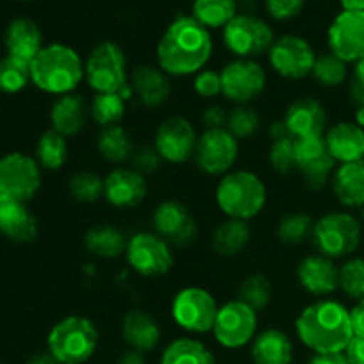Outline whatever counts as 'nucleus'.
<instances>
[{"instance_id":"nucleus-52","label":"nucleus","mask_w":364,"mask_h":364,"mask_svg":"<svg viewBox=\"0 0 364 364\" xmlns=\"http://www.w3.org/2000/svg\"><path fill=\"white\" fill-rule=\"evenodd\" d=\"M308 364H350L345 352L340 354H315Z\"/></svg>"},{"instance_id":"nucleus-12","label":"nucleus","mask_w":364,"mask_h":364,"mask_svg":"<svg viewBox=\"0 0 364 364\" xmlns=\"http://www.w3.org/2000/svg\"><path fill=\"white\" fill-rule=\"evenodd\" d=\"M258 331V315L242 301H231L220 306L217 313L213 336L224 348H242L255 340Z\"/></svg>"},{"instance_id":"nucleus-7","label":"nucleus","mask_w":364,"mask_h":364,"mask_svg":"<svg viewBox=\"0 0 364 364\" xmlns=\"http://www.w3.org/2000/svg\"><path fill=\"white\" fill-rule=\"evenodd\" d=\"M85 80L96 92H119L128 84L127 55L116 41H102L85 60Z\"/></svg>"},{"instance_id":"nucleus-1","label":"nucleus","mask_w":364,"mask_h":364,"mask_svg":"<svg viewBox=\"0 0 364 364\" xmlns=\"http://www.w3.org/2000/svg\"><path fill=\"white\" fill-rule=\"evenodd\" d=\"M213 53V39L192 14L176 16L156 45V63L173 77L196 75L208 64Z\"/></svg>"},{"instance_id":"nucleus-8","label":"nucleus","mask_w":364,"mask_h":364,"mask_svg":"<svg viewBox=\"0 0 364 364\" xmlns=\"http://www.w3.org/2000/svg\"><path fill=\"white\" fill-rule=\"evenodd\" d=\"M223 39L226 48L237 59H255L270 52L274 41V31L265 20L255 14H237L223 28Z\"/></svg>"},{"instance_id":"nucleus-32","label":"nucleus","mask_w":364,"mask_h":364,"mask_svg":"<svg viewBox=\"0 0 364 364\" xmlns=\"http://www.w3.org/2000/svg\"><path fill=\"white\" fill-rule=\"evenodd\" d=\"M84 245L96 258L116 259L127 252L128 240L123 231L117 230L112 224H100V226H92L85 233Z\"/></svg>"},{"instance_id":"nucleus-47","label":"nucleus","mask_w":364,"mask_h":364,"mask_svg":"<svg viewBox=\"0 0 364 364\" xmlns=\"http://www.w3.org/2000/svg\"><path fill=\"white\" fill-rule=\"evenodd\" d=\"M304 4L306 0H265V9L276 21H288L302 13Z\"/></svg>"},{"instance_id":"nucleus-31","label":"nucleus","mask_w":364,"mask_h":364,"mask_svg":"<svg viewBox=\"0 0 364 364\" xmlns=\"http://www.w3.org/2000/svg\"><path fill=\"white\" fill-rule=\"evenodd\" d=\"M252 230L247 220L228 219L215 228L212 235V247L217 255L224 258H233L240 255L249 245Z\"/></svg>"},{"instance_id":"nucleus-2","label":"nucleus","mask_w":364,"mask_h":364,"mask_svg":"<svg viewBox=\"0 0 364 364\" xmlns=\"http://www.w3.org/2000/svg\"><path fill=\"white\" fill-rule=\"evenodd\" d=\"M295 331L299 340L315 354H340L354 338L350 309L331 299L302 309L295 320Z\"/></svg>"},{"instance_id":"nucleus-55","label":"nucleus","mask_w":364,"mask_h":364,"mask_svg":"<svg viewBox=\"0 0 364 364\" xmlns=\"http://www.w3.org/2000/svg\"><path fill=\"white\" fill-rule=\"evenodd\" d=\"M27 364H59V363H57V359L46 350V352H38V354L32 355V358L27 361Z\"/></svg>"},{"instance_id":"nucleus-19","label":"nucleus","mask_w":364,"mask_h":364,"mask_svg":"<svg viewBox=\"0 0 364 364\" xmlns=\"http://www.w3.org/2000/svg\"><path fill=\"white\" fill-rule=\"evenodd\" d=\"M153 226L156 235L178 247H187L198 237V223L191 210L176 199H167L156 206L153 213Z\"/></svg>"},{"instance_id":"nucleus-49","label":"nucleus","mask_w":364,"mask_h":364,"mask_svg":"<svg viewBox=\"0 0 364 364\" xmlns=\"http://www.w3.org/2000/svg\"><path fill=\"white\" fill-rule=\"evenodd\" d=\"M203 123H205L206 130H217V128H224L228 124V114L223 107L212 105L205 110L203 114Z\"/></svg>"},{"instance_id":"nucleus-22","label":"nucleus","mask_w":364,"mask_h":364,"mask_svg":"<svg viewBox=\"0 0 364 364\" xmlns=\"http://www.w3.org/2000/svg\"><path fill=\"white\" fill-rule=\"evenodd\" d=\"M297 279L308 294L326 297L340 288V269L323 255H311L297 267Z\"/></svg>"},{"instance_id":"nucleus-57","label":"nucleus","mask_w":364,"mask_h":364,"mask_svg":"<svg viewBox=\"0 0 364 364\" xmlns=\"http://www.w3.org/2000/svg\"><path fill=\"white\" fill-rule=\"evenodd\" d=\"M354 78H358L361 84H364V57L361 60H358V63H355V77Z\"/></svg>"},{"instance_id":"nucleus-23","label":"nucleus","mask_w":364,"mask_h":364,"mask_svg":"<svg viewBox=\"0 0 364 364\" xmlns=\"http://www.w3.org/2000/svg\"><path fill=\"white\" fill-rule=\"evenodd\" d=\"M0 233L18 244L36 240L39 226L27 203L0 194Z\"/></svg>"},{"instance_id":"nucleus-20","label":"nucleus","mask_w":364,"mask_h":364,"mask_svg":"<svg viewBox=\"0 0 364 364\" xmlns=\"http://www.w3.org/2000/svg\"><path fill=\"white\" fill-rule=\"evenodd\" d=\"M103 198L116 208H135L144 201L148 194V183L144 174L135 169L119 167L103 178Z\"/></svg>"},{"instance_id":"nucleus-9","label":"nucleus","mask_w":364,"mask_h":364,"mask_svg":"<svg viewBox=\"0 0 364 364\" xmlns=\"http://www.w3.org/2000/svg\"><path fill=\"white\" fill-rule=\"evenodd\" d=\"M173 320L178 327L194 334H206L215 326L217 306L215 299L205 288L191 287L178 291L171 304Z\"/></svg>"},{"instance_id":"nucleus-38","label":"nucleus","mask_w":364,"mask_h":364,"mask_svg":"<svg viewBox=\"0 0 364 364\" xmlns=\"http://www.w3.org/2000/svg\"><path fill=\"white\" fill-rule=\"evenodd\" d=\"M313 223L311 215L306 212H291L281 217L279 224H277V238L283 244L288 245H299L309 237H313Z\"/></svg>"},{"instance_id":"nucleus-17","label":"nucleus","mask_w":364,"mask_h":364,"mask_svg":"<svg viewBox=\"0 0 364 364\" xmlns=\"http://www.w3.org/2000/svg\"><path fill=\"white\" fill-rule=\"evenodd\" d=\"M295 162L297 171L313 191L326 187L336 166V160L327 149L326 137L295 139Z\"/></svg>"},{"instance_id":"nucleus-34","label":"nucleus","mask_w":364,"mask_h":364,"mask_svg":"<svg viewBox=\"0 0 364 364\" xmlns=\"http://www.w3.org/2000/svg\"><path fill=\"white\" fill-rule=\"evenodd\" d=\"M160 364H215V355L201 341L180 338L164 350Z\"/></svg>"},{"instance_id":"nucleus-53","label":"nucleus","mask_w":364,"mask_h":364,"mask_svg":"<svg viewBox=\"0 0 364 364\" xmlns=\"http://www.w3.org/2000/svg\"><path fill=\"white\" fill-rule=\"evenodd\" d=\"M269 135L272 137V141H279V139H284V137H291L290 132H288L287 124H284V121H274L272 124L269 127Z\"/></svg>"},{"instance_id":"nucleus-54","label":"nucleus","mask_w":364,"mask_h":364,"mask_svg":"<svg viewBox=\"0 0 364 364\" xmlns=\"http://www.w3.org/2000/svg\"><path fill=\"white\" fill-rule=\"evenodd\" d=\"M117 364H146L144 354L137 350H132L130 348V350H127L123 355H121Z\"/></svg>"},{"instance_id":"nucleus-3","label":"nucleus","mask_w":364,"mask_h":364,"mask_svg":"<svg viewBox=\"0 0 364 364\" xmlns=\"http://www.w3.org/2000/svg\"><path fill=\"white\" fill-rule=\"evenodd\" d=\"M85 77V64L71 46L64 43L46 45L31 63V80L48 95L73 92Z\"/></svg>"},{"instance_id":"nucleus-11","label":"nucleus","mask_w":364,"mask_h":364,"mask_svg":"<svg viewBox=\"0 0 364 364\" xmlns=\"http://www.w3.org/2000/svg\"><path fill=\"white\" fill-rule=\"evenodd\" d=\"M272 70L288 80H301L313 73L316 53L311 43L297 34H284L274 41L269 52Z\"/></svg>"},{"instance_id":"nucleus-56","label":"nucleus","mask_w":364,"mask_h":364,"mask_svg":"<svg viewBox=\"0 0 364 364\" xmlns=\"http://www.w3.org/2000/svg\"><path fill=\"white\" fill-rule=\"evenodd\" d=\"M343 11H364V0H340Z\"/></svg>"},{"instance_id":"nucleus-14","label":"nucleus","mask_w":364,"mask_h":364,"mask_svg":"<svg viewBox=\"0 0 364 364\" xmlns=\"http://www.w3.org/2000/svg\"><path fill=\"white\" fill-rule=\"evenodd\" d=\"M223 95L230 102L247 105L258 98L267 85V73L255 59H235L220 70Z\"/></svg>"},{"instance_id":"nucleus-16","label":"nucleus","mask_w":364,"mask_h":364,"mask_svg":"<svg viewBox=\"0 0 364 364\" xmlns=\"http://www.w3.org/2000/svg\"><path fill=\"white\" fill-rule=\"evenodd\" d=\"M327 43L331 53L345 63L364 57V11H341L329 25Z\"/></svg>"},{"instance_id":"nucleus-4","label":"nucleus","mask_w":364,"mask_h":364,"mask_svg":"<svg viewBox=\"0 0 364 364\" xmlns=\"http://www.w3.org/2000/svg\"><path fill=\"white\" fill-rule=\"evenodd\" d=\"M215 199L230 219L249 220L265 208L267 187L262 178L251 171H230L220 178Z\"/></svg>"},{"instance_id":"nucleus-50","label":"nucleus","mask_w":364,"mask_h":364,"mask_svg":"<svg viewBox=\"0 0 364 364\" xmlns=\"http://www.w3.org/2000/svg\"><path fill=\"white\" fill-rule=\"evenodd\" d=\"M345 355L350 364H364V338H352L348 347L345 348Z\"/></svg>"},{"instance_id":"nucleus-15","label":"nucleus","mask_w":364,"mask_h":364,"mask_svg":"<svg viewBox=\"0 0 364 364\" xmlns=\"http://www.w3.org/2000/svg\"><path fill=\"white\" fill-rule=\"evenodd\" d=\"M238 159V141L226 130H205L198 139L194 160L199 169L210 176H224Z\"/></svg>"},{"instance_id":"nucleus-21","label":"nucleus","mask_w":364,"mask_h":364,"mask_svg":"<svg viewBox=\"0 0 364 364\" xmlns=\"http://www.w3.org/2000/svg\"><path fill=\"white\" fill-rule=\"evenodd\" d=\"M283 121L294 139L323 137L327 128V110L316 98L304 96L288 107Z\"/></svg>"},{"instance_id":"nucleus-44","label":"nucleus","mask_w":364,"mask_h":364,"mask_svg":"<svg viewBox=\"0 0 364 364\" xmlns=\"http://www.w3.org/2000/svg\"><path fill=\"white\" fill-rule=\"evenodd\" d=\"M340 288L354 301H364V259L352 258L340 269Z\"/></svg>"},{"instance_id":"nucleus-5","label":"nucleus","mask_w":364,"mask_h":364,"mask_svg":"<svg viewBox=\"0 0 364 364\" xmlns=\"http://www.w3.org/2000/svg\"><path fill=\"white\" fill-rule=\"evenodd\" d=\"M100 334L85 316H66L50 329L48 352L59 364H84L95 355Z\"/></svg>"},{"instance_id":"nucleus-29","label":"nucleus","mask_w":364,"mask_h":364,"mask_svg":"<svg viewBox=\"0 0 364 364\" xmlns=\"http://www.w3.org/2000/svg\"><path fill=\"white\" fill-rule=\"evenodd\" d=\"M251 359L255 364H291L294 343L281 329H267L252 341Z\"/></svg>"},{"instance_id":"nucleus-51","label":"nucleus","mask_w":364,"mask_h":364,"mask_svg":"<svg viewBox=\"0 0 364 364\" xmlns=\"http://www.w3.org/2000/svg\"><path fill=\"white\" fill-rule=\"evenodd\" d=\"M350 320L352 329H354V336L364 338V301H359L358 304L350 309Z\"/></svg>"},{"instance_id":"nucleus-13","label":"nucleus","mask_w":364,"mask_h":364,"mask_svg":"<svg viewBox=\"0 0 364 364\" xmlns=\"http://www.w3.org/2000/svg\"><path fill=\"white\" fill-rule=\"evenodd\" d=\"M128 265L144 277H159L173 269V252L160 235L135 233L127 245Z\"/></svg>"},{"instance_id":"nucleus-39","label":"nucleus","mask_w":364,"mask_h":364,"mask_svg":"<svg viewBox=\"0 0 364 364\" xmlns=\"http://www.w3.org/2000/svg\"><path fill=\"white\" fill-rule=\"evenodd\" d=\"M238 301L247 304L256 313L265 309L272 301V283L263 274H251L245 277L238 290Z\"/></svg>"},{"instance_id":"nucleus-42","label":"nucleus","mask_w":364,"mask_h":364,"mask_svg":"<svg viewBox=\"0 0 364 364\" xmlns=\"http://www.w3.org/2000/svg\"><path fill=\"white\" fill-rule=\"evenodd\" d=\"M311 75L323 87H338L347 80V63L331 52L322 53L316 55Z\"/></svg>"},{"instance_id":"nucleus-27","label":"nucleus","mask_w":364,"mask_h":364,"mask_svg":"<svg viewBox=\"0 0 364 364\" xmlns=\"http://www.w3.org/2000/svg\"><path fill=\"white\" fill-rule=\"evenodd\" d=\"M130 85L134 89V95L151 109L164 105L169 100L171 89H173L169 75L151 64H142L135 68Z\"/></svg>"},{"instance_id":"nucleus-37","label":"nucleus","mask_w":364,"mask_h":364,"mask_svg":"<svg viewBox=\"0 0 364 364\" xmlns=\"http://www.w3.org/2000/svg\"><path fill=\"white\" fill-rule=\"evenodd\" d=\"M89 114L102 128L119 124L127 114V98L121 92H96Z\"/></svg>"},{"instance_id":"nucleus-35","label":"nucleus","mask_w":364,"mask_h":364,"mask_svg":"<svg viewBox=\"0 0 364 364\" xmlns=\"http://www.w3.org/2000/svg\"><path fill=\"white\" fill-rule=\"evenodd\" d=\"M68 159H70L68 137L55 130L45 132L39 137L38 144H36V160L43 169L59 171L60 167L66 166Z\"/></svg>"},{"instance_id":"nucleus-30","label":"nucleus","mask_w":364,"mask_h":364,"mask_svg":"<svg viewBox=\"0 0 364 364\" xmlns=\"http://www.w3.org/2000/svg\"><path fill=\"white\" fill-rule=\"evenodd\" d=\"M333 192L341 205L364 208V160L341 164L334 171Z\"/></svg>"},{"instance_id":"nucleus-25","label":"nucleus","mask_w":364,"mask_h":364,"mask_svg":"<svg viewBox=\"0 0 364 364\" xmlns=\"http://www.w3.org/2000/svg\"><path fill=\"white\" fill-rule=\"evenodd\" d=\"M326 144L336 162L348 164L364 160V128L358 123H338L327 128Z\"/></svg>"},{"instance_id":"nucleus-58","label":"nucleus","mask_w":364,"mask_h":364,"mask_svg":"<svg viewBox=\"0 0 364 364\" xmlns=\"http://www.w3.org/2000/svg\"><path fill=\"white\" fill-rule=\"evenodd\" d=\"M355 123L364 128V105L358 107V112H355Z\"/></svg>"},{"instance_id":"nucleus-40","label":"nucleus","mask_w":364,"mask_h":364,"mask_svg":"<svg viewBox=\"0 0 364 364\" xmlns=\"http://www.w3.org/2000/svg\"><path fill=\"white\" fill-rule=\"evenodd\" d=\"M31 80V64L7 55L0 59V91L16 95L23 91Z\"/></svg>"},{"instance_id":"nucleus-45","label":"nucleus","mask_w":364,"mask_h":364,"mask_svg":"<svg viewBox=\"0 0 364 364\" xmlns=\"http://www.w3.org/2000/svg\"><path fill=\"white\" fill-rule=\"evenodd\" d=\"M269 162L276 173H294L297 169V162H295V139L284 137L279 139V141H274L269 151Z\"/></svg>"},{"instance_id":"nucleus-41","label":"nucleus","mask_w":364,"mask_h":364,"mask_svg":"<svg viewBox=\"0 0 364 364\" xmlns=\"http://www.w3.org/2000/svg\"><path fill=\"white\" fill-rule=\"evenodd\" d=\"M103 187H105L103 178L92 171H78L68 181L70 196L82 205H91L103 198Z\"/></svg>"},{"instance_id":"nucleus-60","label":"nucleus","mask_w":364,"mask_h":364,"mask_svg":"<svg viewBox=\"0 0 364 364\" xmlns=\"http://www.w3.org/2000/svg\"><path fill=\"white\" fill-rule=\"evenodd\" d=\"M363 219H364V208H363Z\"/></svg>"},{"instance_id":"nucleus-6","label":"nucleus","mask_w":364,"mask_h":364,"mask_svg":"<svg viewBox=\"0 0 364 364\" xmlns=\"http://www.w3.org/2000/svg\"><path fill=\"white\" fill-rule=\"evenodd\" d=\"M361 231V223L352 213L333 212L316 220L313 240L320 255L331 259L345 258L359 247Z\"/></svg>"},{"instance_id":"nucleus-36","label":"nucleus","mask_w":364,"mask_h":364,"mask_svg":"<svg viewBox=\"0 0 364 364\" xmlns=\"http://www.w3.org/2000/svg\"><path fill=\"white\" fill-rule=\"evenodd\" d=\"M237 14V0H194L192 4V16L208 31L224 28Z\"/></svg>"},{"instance_id":"nucleus-26","label":"nucleus","mask_w":364,"mask_h":364,"mask_svg":"<svg viewBox=\"0 0 364 364\" xmlns=\"http://www.w3.org/2000/svg\"><path fill=\"white\" fill-rule=\"evenodd\" d=\"M87 114L89 110L84 96L70 92V95L59 96L53 102L50 109V124H52V130L59 132L64 137H73L85 128Z\"/></svg>"},{"instance_id":"nucleus-10","label":"nucleus","mask_w":364,"mask_h":364,"mask_svg":"<svg viewBox=\"0 0 364 364\" xmlns=\"http://www.w3.org/2000/svg\"><path fill=\"white\" fill-rule=\"evenodd\" d=\"M41 166L34 156L13 151L0 159V194L31 201L41 188Z\"/></svg>"},{"instance_id":"nucleus-59","label":"nucleus","mask_w":364,"mask_h":364,"mask_svg":"<svg viewBox=\"0 0 364 364\" xmlns=\"http://www.w3.org/2000/svg\"><path fill=\"white\" fill-rule=\"evenodd\" d=\"M18 2H31V0H18Z\"/></svg>"},{"instance_id":"nucleus-43","label":"nucleus","mask_w":364,"mask_h":364,"mask_svg":"<svg viewBox=\"0 0 364 364\" xmlns=\"http://www.w3.org/2000/svg\"><path fill=\"white\" fill-rule=\"evenodd\" d=\"M259 124H262V117L255 109L249 105H238L228 114L226 130L238 141V139H249L255 135Z\"/></svg>"},{"instance_id":"nucleus-61","label":"nucleus","mask_w":364,"mask_h":364,"mask_svg":"<svg viewBox=\"0 0 364 364\" xmlns=\"http://www.w3.org/2000/svg\"><path fill=\"white\" fill-rule=\"evenodd\" d=\"M0 364H2V363H0Z\"/></svg>"},{"instance_id":"nucleus-33","label":"nucleus","mask_w":364,"mask_h":364,"mask_svg":"<svg viewBox=\"0 0 364 364\" xmlns=\"http://www.w3.org/2000/svg\"><path fill=\"white\" fill-rule=\"evenodd\" d=\"M96 148H98L102 159L110 164H123L127 160H132V155L135 151L130 134L121 124L102 128L98 139H96Z\"/></svg>"},{"instance_id":"nucleus-46","label":"nucleus","mask_w":364,"mask_h":364,"mask_svg":"<svg viewBox=\"0 0 364 364\" xmlns=\"http://www.w3.org/2000/svg\"><path fill=\"white\" fill-rule=\"evenodd\" d=\"M192 87H194V91L198 92L201 98H215V96L223 95L220 71L201 70L199 73H196Z\"/></svg>"},{"instance_id":"nucleus-48","label":"nucleus","mask_w":364,"mask_h":364,"mask_svg":"<svg viewBox=\"0 0 364 364\" xmlns=\"http://www.w3.org/2000/svg\"><path fill=\"white\" fill-rule=\"evenodd\" d=\"M132 164H134V169L141 174H153L160 169V164H162V159H160L159 151L155 149V146H142V148H137L132 155Z\"/></svg>"},{"instance_id":"nucleus-18","label":"nucleus","mask_w":364,"mask_h":364,"mask_svg":"<svg viewBox=\"0 0 364 364\" xmlns=\"http://www.w3.org/2000/svg\"><path fill=\"white\" fill-rule=\"evenodd\" d=\"M198 139L191 121L185 117H169L156 130L155 149L166 162L183 164L194 159Z\"/></svg>"},{"instance_id":"nucleus-28","label":"nucleus","mask_w":364,"mask_h":364,"mask_svg":"<svg viewBox=\"0 0 364 364\" xmlns=\"http://www.w3.org/2000/svg\"><path fill=\"white\" fill-rule=\"evenodd\" d=\"M121 334H123V340L130 345L132 350L142 352V354L156 348L160 338H162L159 322L149 313L141 311V309H134L124 316Z\"/></svg>"},{"instance_id":"nucleus-24","label":"nucleus","mask_w":364,"mask_h":364,"mask_svg":"<svg viewBox=\"0 0 364 364\" xmlns=\"http://www.w3.org/2000/svg\"><path fill=\"white\" fill-rule=\"evenodd\" d=\"M7 55L31 64L39 52L45 48L43 45V32L34 20L18 16L9 21L4 34Z\"/></svg>"}]
</instances>
